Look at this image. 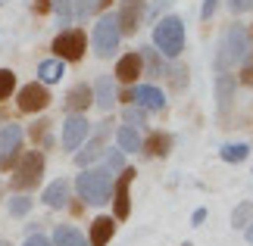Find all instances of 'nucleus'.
I'll return each mask as SVG.
<instances>
[{
    "instance_id": "ddd939ff",
    "label": "nucleus",
    "mask_w": 253,
    "mask_h": 246,
    "mask_svg": "<svg viewBox=\"0 0 253 246\" xmlns=\"http://www.w3.org/2000/svg\"><path fill=\"white\" fill-rule=\"evenodd\" d=\"M125 100L138 103V106H144V109H153V112H160L163 106H166V97H163V91H157V87H150V84L131 87V91L125 94Z\"/></svg>"
},
{
    "instance_id": "c9c22d12",
    "label": "nucleus",
    "mask_w": 253,
    "mask_h": 246,
    "mask_svg": "<svg viewBox=\"0 0 253 246\" xmlns=\"http://www.w3.org/2000/svg\"><path fill=\"white\" fill-rule=\"evenodd\" d=\"M219 0H203V9H200V19H212V13H216Z\"/></svg>"
},
{
    "instance_id": "c756f323",
    "label": "nucleus",
    "mask_w": 253,
    "mask_h": 246,
    "mask_svg": "<svg viewBox=\"0 0 253 246\" xmlns=\"http://www.w3.org/2000/svg\"><path fill=\"white\" fill-rule=\"evenodd\" d=\"M13 87H16V75L9 69H0V100H6L13 94Z\"/></svg>"
},
{
    "instance_id": "58836bf2",
    "label": "nucleus",
    "mask_w": 253,
    "mask_h": 246,
    "mask_svg": "<svg viewBox=\"0 0 253 246\" xmlns=\"http://www.w3.org/2000/svg\"><path fill=\"white\" fill-rule=\"evenodd\" d=\"M35 13H50V0H35Z\"/></svg>"
},
{
    "instance_id": "72a5a7b5",
    "label": "nucleus",
    "mask_w": 253,
    "mask_h": 246,
    "mask_svg": "<svg viewBox=\"0 0 253 246\" xmlns=\"http://www.w3.org/2000/svg\"><path fill=\"white\" fill-rule=\"evenodd\" d=\"M241 81H244V84H253V50H247L244 63H241Z\"/></svg>"
},
{
    "instance_id": "39448f33",
    "label": "nucleus",
    "mask_w": 253,
    "mask_h": 246,
    "mask_svg": "<svg viewBox=\"0 0 253 246\" xmlns=\"http://www.w3.org/2000/svg\"><path fill=\"white\" fill-rule=\"evenodd\" d=\"M41 175H44V156L38 150L25 153L22 159H19L16 175H13V190H32V187H38Z\"/></svg>"
},
{
    "instance_id": "20e7f679",
    "label": "nucleus",
    "mask_w": 253,
    "mask_h": 246,
    "mask_svg": "<svg viewBox=\"0 0 253 246\" xmlns=\"http://www.w3.org/2000/svg\"><path fill=\"white\" fill-rule=\"evenodd\" d=\"M91 41H94V53L100 56V60H110V56L116 53V47H119V41H122V32H119V22H116L113 13L97 19Z\"/></svg>"
},
{
    "instance_id": "e433bc0d",
    "label": "nucleus",
    "mask_w": 253,
    "mask_h": 246,
    "mask_svg": "<svg viewBox=\"0 0 253 246\" xmlns=\"http://www.w3.org/2000/svg\"><path fill=\"white\" fill-rule=\"evenodd\" d=\"M247 6H250V0H228V9H231L235 16H241V13H244Z\"/></svg>"
},
{
    "instance_id": "bb28decb",
    "label": "nucleus",
    "mask_w": 253,
    "mask_h": 246,
    "mask_svg": "<svg viewBox=\"0 0 253 246\" xmlns=\"http://www.w3.org/2000/svg\"><path fill=\"white\" fill-rule=\"evenodd\" d=\"M253 221V203H241L235 212H231V224L235 228H247V224Z\"/></svg>"
},
{
    "instance_id": "c85d7f7f",
    "label": "nucleus",
    "mask_w": 253,
    "mask_h": 246,
    "mask_svg": "<svg viewBox=\"0 0 253 246\" xmlns=\"http://www.w3.org/2000/svg\"><path fill=\"white\" fill-rule=\"evenodd\" d=\"M122 115H125V122L134 128V125H144V119H147V109H144V106H138V103H128Z\"/></svg>"
},
{
    "instance_id": "0eeeda50",
    "label": "nucleus",
    "mask_w": 253,
    "mask_h": 246,
    "mask_svg": "<svg viewBox=\"0 0 253 246\" xmlns=\"http://www.w3.org/2000/svg\"><path fill=\"white\" fill-rule=\"evenodd\" d=\"M22 137H25V131L19 125H3L0 128V169L3 172L13 169L16 156L22 150Z\"/></svg>"
},
{
    "instance_id": "9d476101",
    "label": "nucleus",
    "mask_w": 253,
    "mask_h": 246,
    "mask_svg": "<svg viewBox=\"0 0 253 246\" xmlns=\"http://www.w3.org/2000/svg\"><path fill=\"white\" fill-rule=\"evenodd\" d=\"M47 106H50V91H47V84L32 81V84H25L22 91H19V109L22 112H41Z\"/></svg>"
},
{
    "instance_id": "cd10ccee",
    "label": "nucleus",
    "mask_w": 253,
    "mask_h": 246,
    "mask_svg": "<svg viewBox=\"0 0 253 246\" xmlns=\"http://www.w3.org/2000/svg\"><path fill=\"white\" fill-rule=\"evenodd\" d=\"M100 9V0H72V13L79 19H87L91 13H97Z\"/></svg>"
},
{
    "instance_id": "412c9836",
    "label": "nucleus",
    "mask_w": 253,
    "mask_h": 246,
    "mask_svg": "<svg viewBox=\"0 0 253 246\" xmlns=\"http://www.w3.org/2000/svg\"><path fill=\"white\" fill-rule=\"evenodd\" d=\"M50 243L53 246H87V237H84L79 228H72V224H56Z\"/></svg>"
},
{
    "instance_id": "c03bdc74",
    "label": "nucleus",
    "mask_w": 253,
    "mask_h": 246,
    "mask_svg": "<svg viewBox=\"0 0 253 246\" xmlns=\"http://www.w3.org/2000/svg\"><path fill=\"white\" fill-rule=\"evenodd\" d=\"M250 6H253V0H250Z\"/></svg>"
},
{
    "instance_id": "f03ea898",
    "label": "nucleus",
    "mask_w": 253,
    "mask_h": 246,
    "mask_svg": "<svg viewBox=\"0 0 253 246\" xmlns=\"http://www.w3.org/2000/svg\"><path fill=\"white\" fill-rule=\"evenodd\" d=\"M75 190L87 206H103L113 196V175L106 169H84V175L75 178Z\"/></svg>"
},
{
    "instance_id": "5701e85b",
    "label": "nucleus",
    "mask_w": 253,
    "mask_h": 246,
    "mask_svg": "<svg viewBox=\"0 0 253 246\" xmlns=\"http://www.w3.org/2000/svg\"><path fill=\"white\" fill-rule=\"evenodd\" d=\"M63 75H66V63L63 60H44L41 66H38V78H41V84H56Z\"/></svg>"
},
{
    "instance_id": "1a4fd4ad",
    "label": "nucleus",
    "mask_w": 253,
    "mask_h": 246,
    "mask_svg": "<svg viewBox=\"0 0 253 246\" xmlns=\"http://www.w3.org/2000/svg\"><path fill=\"white\" fill-rule=\"evenodd\" d=\"M144 0H122L119 13H116V22H119V32L122 35H138V28L144 22Z\"/></svg>"
},
{
    "instance_id": "b1692460",
    "label": "nucleus",
    "mask_w": 253,
    "mask_h": 246,
    "mask_svg": "<svg viewBox=\"0 0 253 246\" xmlns=\"http://www.w3.org/2000/svg\"><path fill=\"white\" fill-rule=\"evenodd\" d=\"M169 146H172V137L163 134V131H153L147 141H141V150H147L150 156H166Z\"/></svg>"
},
{
    "instance_id": "4c0bfd02",
    "label": "nucleus",
    "mask_w": 253,
    "mask_h": 246,
    "mask_svg": "<svg viewBox=\"0 0 253 246\" xmlns=\"http://www.w3.org/2000/svg\"><path fill=\"white\" fill-rule=\"evenodd\" d=\"M22 246H53V243L47 240V237H41V234H32V237H28Z\"/></svg>"
},
{
    "instance_id": "a19ab883",
    "label": "nucleus",
    "mask_w": 253,
    "mask_h": 246,
    "mask_svg": "<svg viewBox=\"0 0 253 246\" xmlns=\"http://www.w3.org/2000/svg\"><path fill=\"white\" fill-rule=\"evenodd\" d=\"M247 243H253V221L247 224Z\"/></svg>"
},
{
    "instance_id": "f257e3e1",
    "label": "nucleus",
    "mask_w": 253,
    "mask_h": 246,
    "mask_svg": "<svg viewBox=\"0 0 253 246\" xmlns=\"http://www.w3.org/2000/svg\"><path fill=\"white\" fill-rule=\"evenodd\" d=\"M250 50V32L247 25H228V32L222 35V44H219V53L212 56V66H216V72H228V69H238L244 63V56Z\"/></svg>"
},
{
    "instance_id": "dca6fc26",
    "label": "nucleus",
    "mask_w": 253,
    "mask_h": 246,
    "mask_svg": "<svg viewBox=\"0 0 253 246\" xmlns=\"http://www.w3.org/2000/svg\"><path fill=\"white\" fill-rule=\"evenodd\" d=\"M235 87H238V78H235V75L219 72V78H216V100H219V112H222V115L231 109V100H235Z\"/></svg>"
},
{
    "instance_id": "2f4dec72",
    "label": "nucleus",
    "mask_w": 253,
    "mask_h": 246,
    "mask_svg": "<svg viewBox=\"0 0 253 246\" xmlns=\"http://www.w3.org/2000/svg\"><path fill=\"white\" fill-rule=\"evenodd\" d=\"M110 175H116V172H122L125 169V159H122V150H110L106 153V165H103Z\"/></svg>"
},
{
    "instance_id": "aec40b11",
    "label": "nucleus",
    "mask_w": 253,
    "mask_h": 246,
    "mask_svg": "<svg viewBox=\"0 0 253 246\" xmlns=\"http://www.w3.org/2000/svg\"><path fill=\"white\" fill-rule=\"evenodd\" d=\"M41 200H44V206H50V209H63V206L69 203V181L56 178L53 184H47L44 193H41Z\"/></svg>"
},
{
    "instance_id": "7ed1b4c3",
    "label": "nucleus",
    "mask_w": 253,
    "mask_h": 246,
    "mask_svg": "<svg viewBox=\"0 0 253 246\" xmlns=\"http://www.w3.org/2000/svg\"><path fill=\"white\" fill-rule=\"evenodd\" d=\"M153 47L169 56V60H175V56H181L184 50V22L178 16H166L160 19L157 28H153Z\"/></svg>"
},
{
    "instance_id": "393cba45",
    "label": "nucleus",
    "mask_w": 253,
    "mask_h": 246,
    "mask_svg": "<svg viewBox=\"0 0 253 246\" xmlns=\"http://www.w3.org/2000/svg\"><path fill=\"white\" fill-rule=\"evenodd\" d=\"M50 9L56 13V25L66 32V25H72V19H75V13H72V0H50Z\"/></svg>"
},
{
    "instance_id": "f3484780",
    "label": "nucleus",
    "mask_w": 253,
    "mask_h": 246,
    "mask_svg": "<svg viewBox=\"0 0 253 246\" xmlns=\"http://www.w3.org/2000/svg\"><path fill=\"white\" fill-rule=\"evenodd\" d=\"M138 56H141V69H144L150 78H166L169 66H166V60H163V53L157 50V47H144Z\"/></svg>"
},
{
    "instance_id": "4468645a",
    "label": "nucleus",
    "mask_w": 253,
    "mask_h": 246,
    "mask_svg": "<svg viewBox=\"0 0 253 246\" xmlns=\"http://www.w3.org/2000/svg\"><path fill=\"white\" fill-rule=\"evenodd\" d=\"M116 234V221L113 215H97L91 221V234H87V246H106Z\"/></svg>"
},
{
    "instance_id": "ea45409f",
    "label": "nucleus",
    "mask_w": 253,
    "mask_h": 246,
    "mask_svg": "<svg viewBox=\"0 0 253 246\" xmlns=\"http://www.w3.org/2000/svg\"><path fill=\"white\" fill-rule=\"evenodd\" d=\"M203 218H207V209H197V212H194V224H203Z\"/></svg>"
},
{
    "instance_id": "6ab92c4d",
    "label": "nucleus",
    "mask_w": 253,
    "mask_h": 246,
    "mask_svg": "<svg viewBox=\"0 0 253 246\" xmlns=\"http://www.w3.org/2000/svg\"><path fill=\"white\" fill-rule=\"evenodd\" d=\"M91 91H94V103L100 106L103 112H110L113 103H116V84H113V78H110V75H100V78L94 81Z\"/></svg>"
},
{
    "instance_id": "f704fd0d",
    "label": "nucleus",
    "mask_w": 253,
    "mask_h": 246,
    "mask_svg": "<svg viewBox=\"0 0 253 246\" xmlns=\"http://www.w3.org/2000/svg\"><path fill=\"white\" fill-rule=\"evenodd\" d=\"M47 128H50V122H35L32 125V137H35V141H41L44 146L50 143V141H47Z\"/></svg>"
},
{
    "instance_id": "7c9ffc66",
    "label": "nucleus",
    "mask_w": 253,
    "mask_h": 246,
    "mask_svg": "<svg viewBox=\"0 0 253 246\" xmlns=\"http://www.w3.org/2000/svg\"><path fill=\"white\" fill-rule=\"evenodd\" d=\"M32 212V200H28V196H13V200H9V215H28Z\"/></svg>"
},
{
    "instance_id": "37998d69",
    "label": "nucleus",
    "mask_w": 253,
    "mask_h": 246,
    "mask_svg": "<svg viewBox=\"0 0 253 246\" xmlns=\"http://www.w3.org/2000/svg\"><path fill=\"white\" fill-rule=\"evenodd\" d=\"M0 246H13V243H6V240H0Z\"/></svg>"
},
{
    "instance_id": "4be33fe9",
    "label": "nucleus",
    "mask_w": 253,
    "mask_h": 246,
    "mask_svg": "<svg viewBox=\"0 0 253 246\" xmlns=\"http://www.w3.org/2000/svg\"><path fill=\"white\" fill-rule=\"evenodd\" d=\"M116 143H119L122 153H138V150H141V134H138V128L122 125L119 131H116Z\"/></svg>"
},
{
    "instance_id": "f8f14e48",
    "label": "nucleus",
    "mask_w": 253,
    "mask_h": 246,
    "mask_svg": "<svg viewBox=\"0 0 253 246\" xmlns=\"http://www.w3.org/2000/svg\"><path fill=\"white\" fill-rule=\"evenodd\" d=\"M106 137H110V122H100V128H97V134L91 137L87 134V146L82 153H75V165H79V169H87V165L91 162H97L103 156V141Z\"/></svg>"
},
{
    "instance_id": "6e6552de",
    "label": "nucleus",
    "mask_w": 253,
    "mask_h": 246,
    "mask_svg": "<svg viewBox=\"0 0 253 246\" xmlns=\"http://www.w3.org/2000/svg\"><path fill=\"white\" fill-rule=\"evenodd\" d=\"M131 181H134V169H122L119 178L113 181V212H116V218H128V212H131V196H128Z\"/></svg>"
},
{
    "instance_id": "473e14b6",
    "label": "nucleus",
    "mask_w": 253,
    "mask_h": 246,
    "mask_svg": "<svg viewBox=\"0 0 253 246\" xmlns=\"http://www.w3.org/2000/svg\"><path fill=\"white\" fill-rule=\"evenodd\" d=\"M166 75H169V81H172L175 91H181V87H184V78H188V69H184V66H172Z\"/></svg>"
},
{
    "instance_id": "79ce46f5",
    "label": "nucleus",
    "mask_w": 253,
    "mask_h": 246,
    "mask_svg": "<svg viewBox=\"0 0 253 246\" xmlns=\"http://www.w3.org/2000/svg\"><path fill=\"white\" fill-rule=\"evenodd\" d=\"M113 3V0H100V6H110Z\"/></svg>"
},
{
    "instance_id": "a211bd4d",
    "label": "nucleus",
    "mask_w": 253,
    "mask_h": 246,
    "mask_svg": "<svg viewBox=\"0 0 253 246\" xmlns=\"http://www.w3.org/2000/svg\"><path fill=\"white\" fill-rule=\"evenodd\" d=\"M141 72L144 69H141V56L138 53H125V56H119V63H116V78H119L122 84H134Z\"/></svg>"
},
{
    "instance_id": "9b49d317",
    "label": "nucleus",
    "mask_w": 253,
    "mask_h": 246,
    "mask_svg": "<svg viewBox=\"0 0 253 246\" xmlns=\"http://www.w3.org/2000/svg\"><path fill=\"white\" fill-rule=\"evenodd\" d=\"M91 134V122L84 115H69L63 122V150H79Z\"/></svg>"
},
{
    "instance_id": "a878e982",
    "label": "nucleus",
    "mask_w": 253,
    "mask_h": 246,
    "mask_svg": "<svg viewBox=\"0 0 253 246\" xmlns=\"http://www.w3.org/2000/svg\"><path fill=\"white\" fill-rule=\"evenodd\" d=\"M219 156H222L225 162H244L247 156H250V146H247V143H225Z\"/></svg>"
},
{
    "instance_id": "423d86ee",
    "label": "nucleus",
    "mask_w": 253,
    "mask_h": 246,
    "mask_svg": "<svg viewBox=\"0 0 253 246\" xmlns=\"http://www.w3.org/2000/svg\"><path fill=\"white\" fill-rule=\"evenodd\" d=\"M53 53L60 56L63 63H75L84 56V32L82 28H72V32H60L53 37Z\"/></svg>"
},
{
    "instance_id": "2eb2a0df",
    "label": "nucleus",
    "mask_w": 253,
    "mask_h": 246,
    "mask_svg": "<svg viewBox=\"0 0 253 246\" xmlns=\"http://www.w3.org/2000/svg\"><path fill=\"white\" fill-rule=\"evenodd\" d=\"M94 103V91L87 84H75L69 94H66V100H63V106H66V112H72V115H82L87 106Z\"/></svg>"
}]
</instances>
